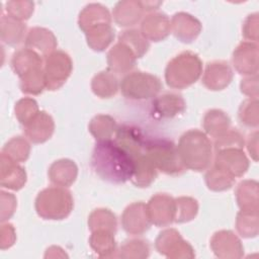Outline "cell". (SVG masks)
Segmentation results:
<instances>
[{
    "label": "cell",
    "instance_id": "44dd1931",
    "mask_svg": "<svg viewBox=\"0 0 259 259\" xmlns=\"http://www.w3.org/2000/svg\"><path fill=\"white\" fill-rule=\"evenodd\" d=\"M171 31L170 19L165 13L156 12L146 16L142 22L141 32L148 40L160 41Z\"/></svg>",
    "mask_w": 259,
    "mask_h": 259
},
{
    "label": "cell",
    "instance_id": "ee69618b",
    "mask_svg": "<svg viewBox=\"0 0 259 259\" xmlns=\"http://www.w3.org/2000/svg\"><path fill=\"white\" fill-rule=\"evenodd\" d=\"M239 119L246 126L256 127L258 125V101L257 98L245 100L239 109Z\"/></svg>",
    "mask_w": 259,
    "mask_h": 259
},
{
    "label": "cell",
    "instance_id": "4316f807",
    "mask_svg": "<svg viewBox=\"0 0 259 259\" xmlns=\"http://www.w3.org/2000/svg\"><path fill=\"white\" fill-rule=\"evenodd\" d=\"M135 170L132 177V182L137 187H148L156 179L158 170L152 161L143 153L134 159Z\"/></svg>",
    "mask_w": 259,
    "mask_h": 259
},
{
    "label": "cell",
    "instance_id": "816d5d0a",
    "mask_svg": "<svg viewBox=\"0 0 259 259\" xmlns=\"http://www.w3.org/2000/svg\"><path fill=\"white\" fill-rule=\"evenodd\" d=\"M257 136H258V133L255 132L254 134L250 135V137L248 139V142H247L248 151H249L250 155H252V157L255 161H257V145H258Z\"/></svg>",
    "mask_w": 259,
    "mask_h": 259
},
{
    "label": "cell",
    "instance_id": "4dcf8cb0",
    "mask_svg": "<svg viewBox=\"0 0 259 259\" xmlns=\"http://www.w3.org/2000/svg\"><path fill=\"white\" fill-rule=\"evenodd\" d=\"M91 89L93 93L100 98H110L117 93L119 83L112 72L109 70L102 71L93 77L91 81Z\"/></svg>",
    "mask_w": 259,
    "mask_h": 259
},
{
    "label": "cell",
    "instance_id": "484cf974",
    "mask_svg": "<svg viewBox=\"0 0 259 259\" xmlns=\"http://www.w3.org/2000/svg\"><path fill=\"white\" fill-rule=\"evenodd\" d=\"M42 63L44 60L40 55L30 49L24 48L13 54L11 59V68L20 78L32 69L42 67Z\"/></svg>",
    "mask_w": 259,
    "mask_h": 259
},
{
    "label": "cell",
    "instance_id": "bcb514c9",
    "mask_svg": "<svg viewBox=\"0 0 259 259\" xmlns=\"http://www.w3.org/2000/svg\"><path fill=\"white\" fill-rule=\"evenodd\" d=\"M244 139L243 136L236 130H229L223 136L215 139L214 142V150L220 151L223 149H230V148H237L243 149L244 148Z\"/></svg>",
    "mask_w": 259,
    "mask_h": 259
},
{
    "label": "cell",
    "instance_id": "ba28073f",
    "mask_svg": "<svg viewBox=\"0 0 259 259\" xmlns=\"http://www.w3.org/2000/svg\"><path fill=\"white\" fill-rule=\"evenodd\" d=\"M157 251L167 258H193L195 256L191 245L183 240L174 229L164 230L156 239Z\"/></svg>",
    "mask_w": 259,
    "mask_h": 259
},
{
    "label": "cell",
    "instance_id": "603a6c76",
    "mask_svg": "<svg viewBox=\"0 0 259 259\" xmlns=\"http://www.w3.org/2000/svg\"><path fill=\"white\" fill-rule=\"evenodd\" d=\"M48 175L54 185L69 187L77 178L78 168L74 161L70 159H60L50 166Z\"/></svg>",
    "mask_w": 259,
    "mask_h": 259
},
{
    "label": "cell",
    "instance_id": "f907efd6",
    "mask_svg": "<svg viewBox=\"0 0 259 259\" xmlns=\"http://www.w3.org/2000/svg\"><path fill=\"white\" fill-rule=\"evenodd\" d=\"M16 198L12 193H8V203H5L4 200L1 199V222H5L9 220L16 208Z\"/></svg>",
    "mask_w": 259,
    "mask_h": 259
},
{
    "label": "cell",
    "instance_id": "ab89813d",
    "mask_svg": "<svg viewBox=\"0 0 259 259\" xmlns=\"http://www.w3.org/2000/svg\"><path fill=\"white\" fill-rule=\"evenodd\" d=\"M175 219L174 222L181 224L193 220L198 210L197 201L192 197L181 196L175 198Z\"/></svg>",
    "mask_w": 259,
    "mask_h": 259
},
{
    "label": "cell",
    "instance_id": "c3c4849f",
    "mask_svg": "<svg viewBox=\"0 0 259 259\" xmlns=\"http://www.w3.org/2000/svg\"><path fill=\"white\" fill-rule=\"evenodd\" d=\"M257 16H258L257 14H252V15H249L245 19V22L243 25V34L249 40L257 41V39H258V37H257L258 17Z\"/></svg>",
    "mask_w": 259,
    "mask_h": 259
},
{
    "label": "cell",
    "instance_id": "836d02e7",
    "mask_svg": "<svg viewBox=\"0 0 259 259\" xmlns=\"http://www.w3.org/2000/svg\"><path fill=\"white\" fill-rule=\"evenodd\" d=\"M89 244L100 257L112 256L116 249L114 234L105 230L93 231L89 239Z\"/></svg>",
    "mask_w": 259,
    "mask_h": 259
},
{
    "label": "cell",
    "instance_id": "8992f818",
    "mask_svg": "<svg viewBox=\"0 0 259 259\" xmlns=\"http://www.w3.org/2000/svg\"><path fill=\"white\" fill-rule=\"evenodd\" d=\"M119 89L125 98L144 100L154 98L162 89L160 79L150 73L136 71L126 74L119 83Z\"/></svg>",
    "mask_w": 259,
    "mask_h": 259
},
{
    "label": "cell",
    "instance_id": "8d00e7d4",
    "mask_svg": "<svg viewBox=\"0 0 259 259\" xmlns=\"http://www.w3.org/2000/svg\"><path fill=\"white\" fill-rule=\"evenodd\" d=\"M118 41L126 45L136 55L137 58H142L149 50V40L138 29H127L118 35Z\"/></svg>",
    "mask_w": 259,
    "mask_h": 259
},
{
    "label": "cell",
    "instance_id": "f6af8a7d",
    "mask_svg": "<svg viewBox=\"0 0 259 259\" xmlns=\"http://www.w3.org/2000/svg\"><path fill=\"white\" fill-rule=\"evenodd\" d=\"M33 2L30 1H8L6 2L7 15L23 21L30 17L33 12Z\"/></svg>",
    "mask_w": 259,
    "mask_h": 259
},
{
    "label": "cell",
    "instance_id": "5b68a950",
    "mask_svg": "<svg viewBox=\"0 0 259 259\" xmlns=\"http://www.w3.org/2000/svg\"><path fill=\"white\" fill-rule=\"evenodd\" d=\"M144 154L152 161L157 170L168 175H179L184 172L177 146L165 139L147 140Z\"/></svg>",
    "mask_w": 259,
    "mask_h": 259
},
{
    "label": "cell",
    "instance_id": "277c9868",
    "mask_svg": "<svg viewBox=\"0 0 259 259\" xmlns=\"http://www.w3.org/2000/svg\"><path fill=\"white\" fill-rule=\"evenodd\" d=\"M34 206L37 214L44 220L60 221L71 213L74 201L71 192L66 187L55 185L37 194Z\"/></svg>",
    "mask_w": 259,
    "mask_h": 259
},
{
    "label": "cell",
    "instance_id": "681fc988",
    "mask_svg": "<svg viewBox=\"0 0 259 259\" xmlns=\"http://www.w3.org/2000/svg\"><path fill=\"white\" fill-rule=\"evenodd\" d=\"M241 92L245 95L250 96V98H257L258 96V84H257V75L250 76L244 80H242Z\"/></svg>",
    "mask_w": 259,
    "mask_h": 259
},
{
    "label": "cell",
    "instance_id": "ffe728a7",
    "mask_svg": "<svg viewBox=\"0 0 259 259\" xmlns=\"http://www.w3.org/2000/svg\"><path fill=\"white\" fill-rule=\"evenodd\" d=\"M25 48L36 52L46 58L57 48V38L55 34L45 27H31L24 39Z\"/></svg>",
    "mask_w": 259,
    "mask_h": 259
},
{
    "label": "cell",
    "instance_id": "d4e9b609",
    "mask_svg": "<svg viewBox=\"0 0 259 259\" xmlns=\"http://www.w3.org/2000/svg\"><path fill=\"white\" fill-rule=\"evenodd\" d=\"M143 12L144 8L139 1H119L114 6L112 14L119 26H132L139 22Z\"/></svg>",
    "mask_w": 259,
    "mask_h": 259
},
{
    "label": "cell",
    "instance_id": "52a82bcc",
    "mask_svg": "<svg viewBox=\"0 0 259 259\" xmlns=\"http://www.w3.org/2000/svg\"><path fill=\"white\" fill-rule=\"evenodd\" d=\"M73 70V62L70 56L63 51H55L45 58L44 73L46 87L49 90L61 88Z\"/></svg>",
    "mask_w": 259,
    "mask_h": 259
},
{
    "label": "cell",
    "instance_id": "4fadbf2b",
    "mask_svg": "<svg viewBox=\"0 0 259 259\" xmlns=\"http://www.w3.org/2000/svg\"><path fill=\"white\" fill-rule=\"evenodd\" d=\"M210 248L219 258H241L244 248L240 239L232 231H220L210 239Z\"/></svg>",
    "mask_w": 259,
    "mask_h": 259
},
{
    "label": "cell",
    "instance_id": "7c38bea8",
    "mask_svg": "<svg viewBox=\"0 0 259 259\" xmlns=\"http://www.w3.org/2000/svg\"><path fill=\"white\" fill-rule=\"evenodd\" d=\"M113 140L133 158V160L144 153L147 141L141 128L130 124L117 126Z\"/></svg>",
    "mask_w": 259,
    "mask_h": 259
},
{
    "label": "cell",
    "instance_id": "b9f144b4",
    "mask_svg": "<svg viewBox=\"0 0 259 259\" xmlns=\"http://www.w3.org/2000/svg\"><path fill=\"white\" fill-rule=\"evenodd\" d=\"M150 254V246L142 239H132L123 242L119 249L121 258H147Z\"/></svg>",
    "mask_w": 259,
    "mask_h": 259
},
{
    "label": "cell",
    "instance_id": "6da1fadb",
    "mask_svg": "<svg viewBox=\"0 0 259 259\" xmlns=\"http://www.w3.org/2000/svg\"><path fill=\"white\" fill-rule=\"evenodd\" d=\"M94 172L104 181L122 184L132 179L135 165L133 158L114 140L97 141L91 156Z\"/></svg>",
    "mask_w": 259,
    "mask_h": 259
},
{
    "label": "cell",
    "instance_id": "8fae6325",
    "mask_svg": "<svg viewBox=\"0 0 259 259\" xmlns=\"http://www.w3.org/2000/svg\"><path fill=\"white\" fill-rule=\"evenodd\" d=\"M121 226L130 235H142L148 231L151 222L146 203L139 201L127 205L121 215Z\"/></svg>",
    "mask_w": 259,
    "mask_h": 259
},
{
    "label": "cell",
    "instance_id": "1f68e13d",
    "mask_svg": "<svg viewBox=\"0 0 259 259\" xmlns=\"http://www.w3.org/2000/svg\"><path fill=\"white\" fill-rule=\"evenodd\" d=\"M100 22H111V16L107 8L101 4H89L79 14L78 23L82 31Z\"/></svg>",
    "mask_w": 259,
    "mask_h": 259
},
{
    "label": "cell",
    "instance_id": "e0dca14e",
    "mask_svg": "<svg viewBox=\"0 0 259 259\" xmlns=\"http://www.w3.org/2000/svg\"><path fill=\"white\" fill-rule=\"evenodd\" d=\"M186 103L181 95L165 93L157 96L152 102L151 114L157 119L173 118L184 112Z\"/></svg>",
    "mask_w": 259,
    "mask_h": 259
},
{
    "label": "cell",
    "instance_id": "f35d334b",
    "mask_svg": "<svg viewBox=\"0 0 259 259\" xmlns=\"http://www.w3.org/2000/svg\"><path fill=\"white\" fill-rule=\"evenodd\" d=\"M236 227L242 237H256L258 234V212L241 210L237 214Z\"/></svg>",
    "mask_w": 259,
    "mask_h": 259
},
{
    "label": "cell",
    "instance_id": "f1b7e54d",
    "mask_svg": "<svg viewBox=\"0 0 259 259\" xmlns=\"http://www.w3.org/2000/svg\"><path fill=\"white\" fill-rule=\"evenodd\" d=\"M236 198L241 210L258 212V183L254 180L242 181L236 189Z\"/></svg>",
    "mask_w": 259,
    "mask_h": 259
},
{
    "label": "cell",
    "instance_id": "5bb4252c",
    "mask_svg": "<svg viewBox=\"0 0 259 259\" xmlns=\"http://www.w3.org/2000/svg\"><path fill=\"white\" fill-rule=\"evenodd\" d=\"M233 65L241 75L253 76L258 72V47L251 41L241 42L233 53Z\"/></svg>",
    "mask_w": 259,
    "mask_h": 259
},
{
    "label": "cell",
    "instance_id": "74e56055",
    "mask_svg": "<svg viewBox=\"0 0 259 259\" xmlns=\"http://www.w3.org/2000/svg\"><path fill=\"white\" fill-rule=\"evenodd\" d=\"M1 153L11 160L21 163L26 161L29 157L30 146L24 138L14 137L4 145Z\"/></svg>",
    "mask_w": 259,
    "mask_h": 259
},
{
    "label": "cell",
    "instance_id": "9a60e30c",
    "mask_svg": "<svg viewBox=\"0 0 259 259\" xmlns=\"http://www.w3.org/2000/svg\"><path fill=\"white\" fill-rule=\"evenodd\" d=\"M233 80V71L226 61H213L206 65L202 76L203 85L212 91L223 90Z\"/></svg>",
    "mask_w": 259,
    "mask_h": 259
},
{
    "label": "cell",
    "instance_id": "30bf717a",
    "mask_svg": "<svg viewBox=\"0 0 259 259\" xmlns=\"http://www.w3.org/2000/svg\"><path fill=\"white\" fill-rule=\"evenodd\" d=\"M213 166L236 178L243 176L247 172L249 160L243 149H223L215 152Z\"/></svg>",
    "mask_w": 259,
    "mask_h": 259
},
{
    "label": "cell",
    "instance_id": "60d3db41",
    "mask_svg": "<svg viewBox=\"0 0 259 259\" xmlns=\"http://www.w3.org/2000/svg\"><path fill=\"white\" fill-rule=\"evenodd\" d=\"M205 183L210 190L223 191L234 185L235 178L213 166L205 174Z\"/></svg>",
    "mask_w": 259,
    "mask_h": 259
},
{
    "label": "cell",
    "instance_id": "9c48e42d",
    "mask_svg": "<svg viewBox=\"0 0 259 259\" xmlns=\"http://www.w3.org/2000/svg\"><path fill=\"white\" fill-rule=\"evenodd\" d=\"M151 224L157 227H166L175 219V199L166 193H157L146 204Z\"/></svg>",
    "mask_w": 259,
    "mask_h": 259
},
{
    "label": "cell",
    "instance_id": "7402d4cb",
    "mask_svg": "<svg viewBox=\"0 0 259 259\" xmlns=\"http://www.w3.org/2000/svg\"><path fill=\"white\" fill-rule=\"evenodd\" d=\"M137 59L126 45L118 41L107 53L108 70L112 73H127L135 67Z\"/></svg>",
    "mask_w": 259,
    "mask_h": 259
},
{
    "label": "cell",
    "instance_id": "f5cc1de1",
    "mask_svg": "<svg viewBox=\"0 0 259 259\" xmlns=\"http://www.w3.org/2000/svg\"><path fill=\"white\" fill-rule=\"evenodd\" d=\"M142 6L144 8V11H151L154 9H157V7L161 4V2H141Z\"/></svg>",
    "mask_w": 259,
    "mask_h": 259
},
{
    "label": "cell",
    "instance_id": "e575fe53",
    "mask_svg": "<svg viewBox=\"0 0 259 259\" xmlns=\"http://www.w3.org/2000/svg\"><path fill=\"white\" fill-rule=\"evenodd\" d=\"M88 226L91 232L97 230H105L113 234L116 233V218L106 208L94 209L88 218Z\"/></svg>",
    "mask_w": 259,
    "mask_h": 259
},
{
    "label": "cell",
    "instance_id": "3957f363",
    "mask_svg": "<svg viewBox=\"0 0 259 259\" xmlns=\"http://www.w3.org/2000/svg\"><path fill=\"white\" fill-rule=\"evenodd\" d=\"M202 74V62L193 52H182L167 64L165 81L174 89H185L195 83Z\"/></svg>",
    "mask_w": 259,
    "mask_h": 259
},
{
    "label": "cell",
    "instance_id": "83f0119b",
    "mask_svg": "<svg viewBox=\"0 0 259 259\" xmlns=\"http://www.w3.org/2000/svg\"><path fill=\"white\" fill-rule=\"evenodd\" d=\"M25 24L9 15H2L0 20L1 40L8 46H16L25 39Z\"/></svg>",
    "mask_w": 259,
    "mask_h": 259
},
{
    "label": "cell",
    "instance_id": "d6a6232c",
    "mask_svg": "<svg viewBox=\"0 0 259 259\" xmlns=\"http://www.w3.org/2000/svg\"><path fill=\"white\" fill-rule=\"evenodd\" d=\"M88 128L96 141H104L111 140L117 125L115 119L110 115L98 114L91 119Z\"/></svg>",
    "mask_w": 259,
    "mask_h": 259
},
{
    "label": "cell",
    "instance_id": "2e32d148",
    "mask_svg": "<svg viewBox=\"0 0 259 259\" xmlns=\"http://www.w3.org/2000/svg\"><path fill=\"white\" fill-rule=\"evenodd\" d=\"M171 31L180 41L189 44L192 42L201 31L200 21L185 12H178L172 16L170 21Z\"/></svg>",
    "mask_w": 259,
    "mask_h": 259
},
{
    "label": "cell",
    "instance_id": "d590c367",
    "mask_svg": "<svg viewBox=\"0 0 259 259\" xmlns=\"http://www.w3.org/2000/svg\"><path fill=\"white\" fill-rule=\"evenodd\" d=\"M20 88L25 94H40L46 87L44 67L32 69L20 77Z\"/></svg>",
    "mask_w": 259,
    "mask_h": 259
},
{
    "label": "cell",
    "instance_id": "cb8c5ba5",
    "mask_svg": "<svg viewBox=\"0 0 259 259\" xmlns=\"http://www.w3.org/2000/svg\"><path fill=\"white\" fill-rule=\"evenodd\" d=\"M83 32L86 35L88 46L96 52L104 51L114 38V29L111 22H100L91 25Z\"/></svg>",
    "mask_w": 259,
    "mask_h": 259
},
{
    "label": "cell",
    "instance_id": "7a4b0ae2",
    "mask_svg": "<svg viewBox=\"0 0 259 259\" xmlns=\"http://www.w3.org/2000/svg\"><path fill=\"white\" fill-rule=\"evenodd\" d=\"M177 151L185 169L193 171L206 170L212 161V144L205 133L189 130L179 139Z\"/></svg>",
    "mask_w": 259,
    "mask_h": 259
},
{
    "label": "cell",
    "instance_id": "7bdbcfd3",
    "mask_svg": "<svg viewBox=\"0 0 259 259\" xmlns=\"http://www.w3.org/2000/svg\"><path fill=\"white\" fill-rule=\"evenodd\" d=\"M14 111L18 121L24 126L38 113L39 109L37 102L33 98L25 97L16 102Z\"/></svg>",
    "mask_w": 259,
    "mask_h": 259
},
{
    "label": "cell",
    "instance_id": "7dc6e473",
    "mask_svg": "<svg viewBox=\"0 0 259 259\" xmlns=\"http://www.w3.org/2000/svg\"><path fill=\"white\" fill-rule=\"evenodd\" d=\"M16 239L15 230L11 224H2L0 231V245L1 249L5 250L10 248Z\"/></svg>",
    "mask_w": 259,
    "mask_h": 259
},
{
    "label": "cell",
    "instance_id": "d6986e66",
    "mask_svg": "<svg viewBox=\"0 0 259 259\" xmlns=\"http://www.w3.org/2000/svg\"><path fill=\"white\" fill-rule=\"evenodd\" d=\"M26 183L25 170L15 161L1 153L0 184L4 188L19 190Z\"/></svg>",
    "mask_w": 259,
    "mask_h": 259
},
{
    "label": "cell",
    "instance_id": "ac0fdd59",
    "mask_svg": "<svg viewBox=\"0 0 259 259\" xmlns=\"http://www.w3.org/2000/svg\"><path fill=\"white\" fill-rule=\"evenodd\" d=\"M54 131V119L44 110L38 111V113L24 125V134L33 144H42L47 142L53 136Z\"/></svg>",
    "mask_w": 259,
    "mask_h": 259
},
{
    "label": "cell",
    "instance_id": "f546056e",
    "mask_svg": "<svg viewBox=\"0 0 259 259\" xmlns=\"http://www.w3.org/2000/svg\"><path fill=\"white\" fill-rule=\"evenodd\" d=\"M230 117L220 109L208 110L203 117V128L206 136L218 139L230 130Z\"/></svg>",
    "mask_w": 259,
    "mask_h": 259
}]
</instances>
